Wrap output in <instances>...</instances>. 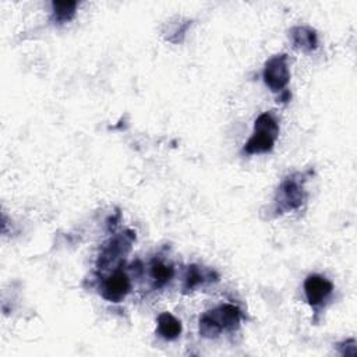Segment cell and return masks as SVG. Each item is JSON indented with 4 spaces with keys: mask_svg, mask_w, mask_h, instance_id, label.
I'll return each instance as SVG.
<instances>
[{
    "mask_svg": "<svg viewBox=\"0 0 357 357\" xmlns=\"http://www.w3.org/2000/svg\"><path fill=\"white\" fill-rule=\"evenodd\" d=\"M333 284L321 275H310L304 282V293L307 301L312 307L321 305L332 293Z\"/></svg>",
    "mask_w": 357,
    "mask_h": 357,
    "instance_id": "5",
    "label": "cell"
},
{
    "mask_svg": "<svg viewBox=\"0 0 357 357\" xmlns=\"http://www.w3.org/2000/svg\"><path fill=\"white\" fill-rule=\"evenodd\" d=\"M278 204L283 209H297L303 205L305 199L303 180H300L298 174L287 177L279 191H278Z\"/></svg>",
    "mask_w": 357,
    "mask_h": 357,
    "instance_id": "4",
    "label": "cell"
},
{
    "mask_svg": "<svg viewBox=\"0 0 357 357\" xmlns=\"http://www.w3.org/2000/svg\"><path fill=\"white\" fill-rule=\"evenodd\" d=\"M279 135V124L271 113H262L254 124V132L247 141L244 151L247 153H264L272 151Z\"/></svg>",
    "mask_w": 357,
    "mask_h": 357,
    "instance_id": "2",
    "label": "cell"
},
{
    "mask_svg": "<svg viewBox=\"0 0 357 357\" xmlns=\"http://www.w3.org/2000/svg\"><path fill=\"white\" fill-rule=\"evenodd\" d=\"M241 314L234 305L225 304L205 312L199 319V333L205 337L218 336L223 329H234L238 326Z\"/></svg>",
    "mask_w": 357,
    "mask_h": 357,
    "instance_id": "1",
    "label": "cell"
},
{
    "mask_svg": "<svg viewBox=\"0 0 357 357\" xmlns=\"http://www.w3.org/2000/svg\"><path fill=\"white\" fill-rule=\"evenodd\" d=\"M158 332L166 340H173L181 333V322L169 312H162L158 317Z\"/></svg>",
    "mask_w": 357,
    "mask_h": 357,
    "instance_id": "8",
    "label": "cell"
},
{
    "mask_svg": "<svg viewBox=\"0 0 357 357\" xmlns=\"http://www.w3.org/2000/svg\"><path fill=\"white\" fill-rule=\"evenodd\" d=\"M132 241V236H119L109 241V244L105 247L102 255L99 257L98 265L99 266H109L110 262L114 264L117 259H120L128 250L130 244Z\"/></svg>",
    "mask_w": 357,
    "mask_h": 357,
    "instance_id": "7",
    "label": "cell"
},
{
    "mask_svg": "<svg viewBox=\"0 0 357 357\" xmlns=\"http://www.w3.org/2000/svg\"><path fill=\"white\" fill-rule=\"evenodd\" d=\"M202 282H204V275H202L201 269L197 266H190L188 275L185 278V289H192Z\"/></svg>",
    "mask_w": 357,
    "mask_h": 357,
    "instance_id": "12",
    "label": "cell"
},
{
    "mask_svg": "<svg viewBox=\"0 0 357 357\" xmlns=\"http://www.w3.org/2000/svg\"><path fill=\"white\" fill-rule=\"evenodd\" d=\"M130 286L131 283L128 276L121 271H116L105 279L102 286V296L107 301L119 303L128 294Z\"/></svg>",
    "mask_w": 357,
    "mask_h": 357,
    "instance_id": "6",
    "label": "cell"
},
{
    "mask_svg": "<svg viewBox=\"0 0 357 357\" xmlns=\"http://www.w3.org/2000/svg\"><path fill=\"white\" fill-rule=\"evenodd\" d=\"M77 6H78L77 1H53L52 7H53L54 18L59 22L70 21L75 14Z\"/></svg>",
    "mask_w": 357,
    "mask_h": 357,
    "instance_id": "11",
    "label": "cell"
},
{
    "mask_svg": "<svg viewBox=\"0 0 357 357\" xmlns=\"http://www.w3.org/2000/svg\"><path fill=\"white\" fill-rule=\"evenodd\" d=\"M291 38L294 45L303 50H314L318 45L315 31L308 26H296L291 29Z\"/></svg>",
    "mask_w": 357,
    "mask_h": 357,
    "instance_id": "9",
    "label": "cell"
},
{
    "mask_svg": "<svg viewBox=\"0 0 357 357\" xmlns=\"http://www.w3.org/2000/svg\"><path fill=\"white\" fill-rule=\"evenodd\" d=\"M174 275V269L172 265H166L163 262H153L151 265V278L153 279L156 286L166 284Z\"/></svg>",
    "mask_w": 357,
    "mask_h": 357,
    "instance_id": "10",
    "label": "cell"
},
{
    "mask_svg": "<svg viewBox=\"0 0 357 357\" xmlns=\"http://www.w3.org/2000/svg\"><path fill=\"white\" fill-rule=\"evenodd\" d=\"M265 84L271 88V91L278 92L282 91L290 78V71L287 66V56L286 54H276L271 57L264 67L262 73Z\"/></svg>",
    "mask_w": 357,
    "mask_h": 357,
    "instance_id": "3",
    "label": "cell"
}]
</instances>
